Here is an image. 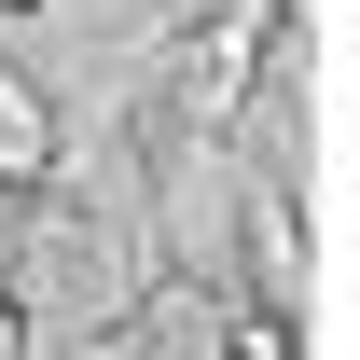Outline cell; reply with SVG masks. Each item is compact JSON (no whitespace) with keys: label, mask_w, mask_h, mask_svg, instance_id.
<instances>
[{"label":"cell","mask_w":360,"mask_h":360,"mask_svg":"<svg viewBox=\"0 0 360 360\" xmlns=\"http://www.w3.org/2000/svg\"><path fill=\"white\" fill-rule=\"evenodd\" d=\"M42 167H56V111L0 70V180H42Z\"/></svg>","instance_id":"6da1fadb"},{"label":"cell","mask_w":360,"mask_h":360,"mask_svg":"<svg viewBox=\"0 0 360 360\" xmlns=\"http://www.w3.org/2000/svg\"><path fill=\"white\" fill-rule=\"evenodd\" d=\"M222 360H291V347H277V319H250V333H236Z\"/></svg>","instance_id":"7a4b0ae2"},{"label":"cell","mask_w":360,"mask_h":360,"mask_svg":"<svg viewBox=\"0 0 360 360\" xmlns=\"http://www.w3.org/2000/svg\"><path fill=\"white\" fill-rule=\"evenodd\" d=\"M0 360H14V305H0Z\"/></svg>","instance_id":"3957f363"}]
</instances>
